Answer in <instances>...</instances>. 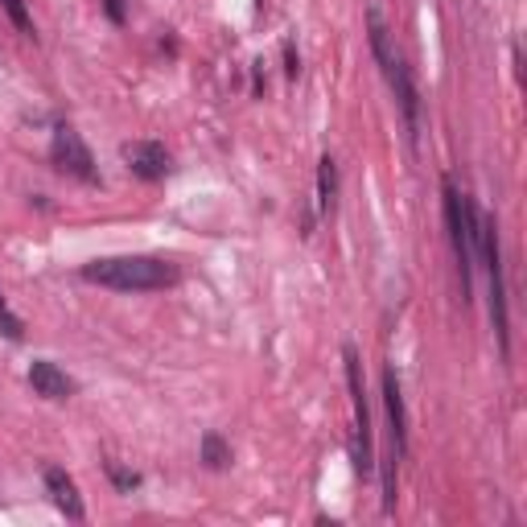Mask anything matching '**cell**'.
<instances>
[{"mask_svg": "<svg viewBox=\"0 0 527 527\" xmlns=\"http://www.w3.org/2000/svg\"><path fill=\"white\" fill-rule=\"evenodd\" d=\"M103 13H108V21H112V25H124V21H128L124 0H103Z\"/></svg>", "mask_w": 527, "mask_h": 527, "instance_id": "e0dca14e", "label": "cell"}, {"mask_svg": "<svg viewBox=\"0 0 527 527\" xmlns=\"http://www.w3.org/2000/svg\"><path fill=\"white\" fill-rule=\"evenodd\" d=\"M46 490H50L54 507H58L66 519H83V515H87V507H83V499H79L75 478H70L62 466H50V470H46Z\"/></svg>", "mask_w": 527, "mask_h": 527, "instance_id": "30bf717a", "label": "cell"}, {"mask_svg": "<svg viewBox=\"0 0 527 527\" xmlns=\"http://www.w3.org/2000/svg\"><path fill=\"white\" fill-rule=\"evenodd\" d=\"M124 161L140 182H161L169 173V165H173L169 149L161 145V140H132V145H124Z\"/></svg>", "mask_w": 527, "mask_h": 527, "instance_id": "52a82bcc", "label": "cell"}, {"mask_svg": "<svg viewBox=\"0 0 527 527\" xmlns=\"http://www.w3.org/2000/svg\"><path fill=\"white\" fill-rule=\"evenodd\" d=\"M50 161L66 173V178H79L87 186L99 182V169H95V157L87 149V140L70 128V124H58L54 128V140H50Z\"/></svg>", "mask_w": 527, "mask_h": 527, "instance_id": "8992f818", "label": "cell"}, {"mask_svg": "<svg viewBox=\"0 0 527 527\" xmlns=\"http://www.w3.org/2000/svg\"><path fill=\"white\" fill-rule=\"evenodd\" d=\"M474 256H482L486 276H490V326L503 346V355H511V330H507V285H503V256H499V223L482 215L474 219Z\"/></svg>", "mask_w": 527, "mask_h": 527, "instance_id": "3957f363", "label": "cell"}, {"mask_svg": "<svg viewBox=\"0 0 527 527\" xmlns=\"http://www.w3.org/2000/svg\"><path fill=\"white\" fill-rule=\"evenodd\" d=\"M87 285L112 289V293H157V289H173L182 280V268L161 256H103L83 264L79 272Z\"/></svg>", "mask_w": 527, "mask_h": 527, "instance_id": "6da1fadb", "label": "cell"}, {"mask_svg": "<svg viewBox=\"0 0 527 527\" xmlns=\"http://www.w3.org/2000/svg\"><path fill=\"white\" fill-rule=\"evenodd\" d=\"M396 490H400V486H396V453H392V458L383 462V515L396 511V499H400Z\"/></svg>", "mask_w": 527, "mask_h": 527, "instance_id": "5bb4252c", "label": "cell"}, {"mask_svg": "<svg viewBox=\"0 0 527 527\" xmlns=\"http://www.w3.org/2000/svg\"><path fill=\"white\" fill-rule=\"evenodd\" d=\"M0 334H5L9 342H21L25 338V326H21V318L9 309V301H5V293H0Z\"/></svg>", "mask_w": 527, "mask_h": 527, "instance_id": "9a60e30c", "label": "cell"}, {"mask_svg": "<svg viewBox=\"0 0 527 527\" xmlns=\"http://www.w3.org/2000/svg\"><path fill=\"white\" fill-rule=\"evenodd\" d=\"M346 359V388H350V404H355V470L371 474V408H367V388H363V363L355 346H342Z\"/></svg>", "mask_w": 527, "mask_h": 527, "instance_id": "5b68a950", "label": "cell"}, {"mask_svg": "<svg viewBox=\"0 0 527 527\" xmlns=\"http://www.w3.org/2000/svg\"><path fill=\"white\" fill-rule=\"evenodd\" d=\"M334 198H338V165L326 153L318 161V210H322V215H330V210H334Z\"/></svg>", "mask_w": 527, "mask_h": 527, "instance_id": "8fae6325", "label": "cell"}, {"mask_svg": "<svg viewBox=\"0 0 527 527\" xmlns=\"http://www.w3.org/2000/svg\"><path fill=\"white\" fill-rule=\"evenodd\" d=\"M445 194V227H449V243H453V260H458V276H462V301H470L474 289V219H478V202L470 194H462L449 178L441 182Z\"/></svg>", "mask_w": 527, "mask_h": 527, "instance_id": "277c9868", "label": "cell"}, {"mask_svg": "<svg viewBox=\"0 0 527 527\" xmlns=\"http://www.w3.org/2000/svg\"><path fill=\"white\" fill-rule=\"evenodd\" d=\"M0 9H5V17L17 25L21 38H33V17H29V9H25V0H0Z\"/></svg>", "mask_w": 527, "mask_h": 527, "instance_id": "4fadbf2b", "label": "cell"}, {"mask_svg": "<svg viewBox=\"0 0 527 527\" xmlns=\"http://www.w3.org/2000/svg\"><path fill=\"white\" fill-rule=\"evenodd\" d=\"M29 388L46 400H70L75 396V379H70L62 367H54L50 359H33L29 363Z\"/></svg>", "mask_w": 527, "mask_h": 527, "instance_id": "ba28073f", "label": "cell"}, {"mask_svg": "<svg viewBox=\"0 0 527 527\" xmlns=\"http://www.w3.org/2000/svg\"><path fill=\"white\" fill-rule=\"evenodd\" d=\"M383 404H388L392 449H396V458H404V449H408V429H404V396H400V379H396V367H383Z\"/></svg>", "mask_w": 527, "mask_h": 527, "instance_id": "9c48e42d", "label": "cell"}, {"mask_svg": "<svg viewBox=\"0 0 527 527\" xmlns=\"http://www.w3.org/2000/svg\"><path fill=\"white\" fill-rule=\"evenodd\" d=\"M367 29H371V54L375 62L383 66V79L392 83L396 91V103H400V112H404V124H408V136L416 140L420 136V95H416V83H412V70L404 66V58L392 50V38H388V25H383L379 13L367 17Z\"/></svg>", "mask_w": 527, "mask_h": 527, "instance_id": "7a4b0ae2", "label": "cell"}, {"mask_svg": "<svg viewBox=\"0 0 527 527\" xmlns=\"http://www.w3.org/2000/svg\"><path fill=\"white\" fill-rule=\"evenodd\" d=\"M285 75H289V79H297V75H301V58H297L293 42H285Z\"/></svg>", "mask_w": 527, "mask_h": 527, "instance_id": "ac0fdd59", "label": "cell"}, {"mask_svg": "<svg viewBox=\"0 0 527 527\" xmlns=\"http://www.w3.org/2000/svg\"><path fill=\"white\" fill-rule=\"evenodd\" d=\"M202 466L206 470H227L231 466V445L219 437V433H202Z\"/></svg>", "mask_w": 527, "mask_h": 527, "instance_id": "7c38bea8", "label": "cell"}, {"mask_svg": "<svg viewBox=\"0 0 527 527\" xmlns=\"http://www.w3.org/2000/svg\"><path fill=\"white\" fill-rule=\"evenodd\" d=\"M108 474H112V482H116L120 490H136V486H140V474H132V470H120V466H108Z\"/></svg>", "mask_w": 527, "mask_h": 527, "instance_id": "2e32d148", "label": "cell"}]
</instances>
